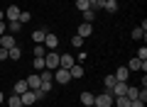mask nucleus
I'll use <instances>...</instances> for the list:
<instances>
[{
  "instance_id": "nucleus-3",
  "label": "nucleus",
  "mask_w": 147,
  "mask_h": 107,
  "mask_svg": "<svg viewBox=\"0 0 147 107\" xmlns=\"http://www.w3.org/2000/svg\"><path fill=\"white\" fill-rule=\"evenodd\" d=\"M44 68H49V71H57L59 68V54L57 51H49L44 56Z\"/></svg>"
},
{
  "instance_id": "nucleus-36",
  "label": "nucleus",
  "mask_w": 147,
  "mask_h": 107,
  "mask_svg": "<svg viewBox=\"0 0 147 107\" xmlns=\"http://www.w3.org/2000/svg\"><path fill=\"white\" fill-rule=\"evenodd\" d=\"M3 102H5V92L0 90V105H3Z\"/></svg>"
},
{
  "instance_id": "nucleus-25",
  "label": "nucleus",
  "mask_w": 147,
  "mask_h": 107,
  "mask_svg": "<svg viewBox=\"0 0 147 107\" xmlns=\"http://www.w3.org/2000/svg\"><path fill=\"white\" fill-rule=\"evenodd\" d=\"M140 68H142V61H140V58H132V61L130 63H127V71H140Z\"/></svg>"
},
{
  "instance_id": "nucleus-4",
  "label": "nucleus",
  "mask_w": 147,
  "mask_h": 107,
  "mask_svg": "<svg viewBox=\"0 0 147 107\" xmlns=\"http://www.w3.org/2000/svg\"><path fill=\"white\" fill-rule=\"evenodd\" d=\"M12 46H17V41H15V37H12V34H3V37H0V49L10 51Z\"/></svg>"
},
{
  "instance_id": "nucleus-8",
  "label": "nucleus",
  "mask_w": 147,
  "mask_h": 107,
  "mask_svg": "<svg viewBox=\"0 0 147 107\" xmlns=\"http://www.w3.org/2000/svg\"><path fill=\"white\" fill-rule=\"evenodd\" d=\"M74 63H76V58H74L71 54H59V66L61 68H71Z\"/></svg>"
},
{
  "instance_id": "nucleus-19",
  "label": "nucleus",
  "mask_w": 147,
  "mask_h": 107,
  "mask_svg": "<svg viewBox=\"0 0 147 107\" xmlns=\"http://www.w3.org/2000/svg\"><path fill=\"white\" fill-rule=\"evenodd\" d=\"M7 107H22V100H20L17 92H12V95L7 97Z\"/></svg>"
},
{
  "instance_id": "nucleus-33",
  "label": "nucleus",
  "mask_w": 147,
  "mask_h": 107,
  "mask_svg": "<svg viewBox=\"0 0 147 107\" xmlns=\"http://www.w3.org/2000/svg\"><path fill=\"white\" fill-rule=\"evenodd\" d=\"M39 90H42V92H52V83H44V80H42V85H39Z\"/></svg>"
},
{
  "instance_id": "nucleus-18",
  "label": "nucleus",
  "mask_w": 147,
  "mask_h": 107,
  "mask_svg": "<svg viewBox=\"0 0 147 107\" xmlns=\"http://www.w3.org/2000/svg\"><path fill=\"white\" fill-rule=\"evenodd\" d=\"M93 92H81V105H86V107H93Z\"/></svg>"
},
{
  "instance_id": "nucleus-31",
  "label": "nucleus",
  "mask_w": 147,
  "mask_h": 107,
  "mask_svg": "<svg viewBox=\"0 0 147 107\" xmlns=\"http://www.w3.org/2000/svg\"><path fill=\"white\" fill-rule=\"evenodd\" d=\"M137 58H140V61H147V46H145V44L137 49Z\"/></svg>"
},
{
  "instance_id": "nucleus-13",
  "label": "nucleus",
  "mask_w": 147,
  "mask_h": 107,
  "mask_svg": "<svg viewBox=\"0 0 147 107\" xmlns=\"http://www.w3.org/2000/svg\"><path fill=\"white\" fill-rule=\"evenodd\" d=\"M103 12H108V15L118 12V0H103Z\"/></svg>"
},
{
  "instance_id": "nucleus-5",
  "label": "nucleus",
  "mask_w": 147,
  "mask_h": 107,
  "mask_svg": "<svg viewBox=\"0 0 147 107\" xmlns=\"http://www.w3.org/2000/svg\"><path fill=\"white\" fill-rule=\"evenodd\" d=\"M125 92H127V83H120V80H118L115 85L110 88V95H113V97H123Z\"/></svg>"
},
{
  "instance_id": "nucleus-2",
  "label": "nucleus",
  "mask_w": 147,
  "mask_h": 107,
  "mask_svg": "<svg viewBox=\"0 0 147 107\" xmlns=\"http://www.w3.org/2000/svg\"><path fill=\"white\" fill-rule=\"evenodd\" d=\"M54 80H57L59 85H66V83H71V73H69V68H61V66H59L57 71H54Z\"/></svg>"
},
{
  "instance_id": "nucleus-7",
  "label": "nucleus",
  "mask_w": 147,
  "mask_h": 107,
  "mask_svg": "<svg viewBox=\"0 0 147 107\" xmlns=\"http://www.w3.org/2000/svg\"><path fill=\"white\" fill-rule=\"evenodd\" d=\"M25 80H27V88H30V90H37V88L42 85V78H39V71H37V73H32V76H30V78H25Z\"/></svg>"
},
{
  "instance_id": "nucleus-6",
  "label": "nucleus",
  "mask_w": 147,
  "mask_h": 107,
  "mask_svg": "<svg viewBox=\"0 0 147 107\" xmlns=\"http://www.w3.org/2000/svg\"><path fill=\"white\" fill-rule=\"evenodd\" d=\"M20 7H17V5H10V7H7V10H5V22H15L17 20V17H20Z\"/></svg>"
},
{
  "instance_id": "nucleus-1",
  "label": "nucleus",
  "mask_w": 147,
  "mask_h": 107,
  "mask_svg": "<svg viewBox=\"0 0 147 107\" xmlns=\"http://www.w3.org/2000/svg\"><path fill=\"white\" fill-rule=\"evenodd\" d=\"M113 100H115V97L105 90V92H100V95L93 97V107H113Z\"/></svg>"
},
{
  "instance_id": "nucleus-35",
  "label": "nucleus",
  "mask_w": 147,
  "mask_h": 107,
  "mask_svg": "<svg viewBox=\"0 0 147 107\" xmlns=\"http://www.w3.org/2000/svg\"><path fill=\"white\" fill-rule=\"evenodd\" d=\"M5 58H7V51H5V49H0V61H5Z\"/></svg>"
},
{
  "instance_id": "nucleus-12",
  "label": "nucleus",
  "mask_w": 147,
  "mask_h": 107,
  "mask_svg": "<svg viewBox=\"0 0 147 107\" xmlns=\"http://www.w3.org/2000/svg\"><path fill=\"white\" fill-rule=\"evenodd\" d=\"M113 76H115V80H120V83H127V78H130V71H127L125 66H120L115 73H113Z\"/></svg>"
},
{
  "instance_id": "nucleus-34",
  "label": "nucleus",
  "mask_w": 147,
  "mask_h": 107,
  "mask_svg": "<svg viewBox=\"0 0 147 107\" xmlns=\"http://www.w3.org/2000/svg\"><path fill=\"white\" fill-rule=\"evenodd\" d=\"M7 34V22H0V37Z\"/></svg>"
},
{
  "instance_id": "nucleus-20",
  "label": "nucleus",
  "mask_w": 147,
  "mask_h": 107,
  "mask_svg": "<svg viewBox=\"0 0 147 107\" xmlns=\"http://www.w3.org/2000/svg\"><path fill=\"white\" fill-rule=\"evenodd\" d=\"M137 95H140V88L127 85V92H125V97H127V100H137Z\"/></svg>"
},
{
  "instance_id": "nucleus-21",
  "label": "nucleus",
  "mask_w": 147,
  "mask_h": 107,
  "mask_svg": "<svg viewBox=\"0 0 147 107\" xmlns=\"http://www.w3.org/2000/svg\"><path fill=\"white\" fill-rule=\"evenodd\" d=\"M17 32H22V25L20 22H7V34H17Z\"/></svg>"
},
{
  "instance_id": "nucleus-30",
  "label": "nucleus",
  "mask_w": 147,
  "mask_h": 107,
  "mask_svg": "<svg viewBox=\"0 0 147 107\" xmlns=\"http://www.w3.org/2000/svg\"><path fill=\"white\" fill-rule=\"evenodd\" d=\"M30 20H32V15H30V12H20V17H17V22H20L22 27H25V25H27Z\"/></svg>"
},
{
  "instance_id": "nucleus-26",
  "label": "nucleus",
  "mask_w": 147,
  "mask_h": 107,
  "mask_svg": "<svg viewBox=\"0 0 147 107\" xmlns=\"http://www.w3.org/2000/svg\"><path fill=\"white\" fill-rule=\"evenodd\" d=\"M32 66H34V71H44V56H34Z\"/></svg>"
},
{
  "instance_id": "nucleus-27",
  "label": "nucleus",
  "mask_w": 147,
  "mask_h": 107,
  "mask_svg": "<svg viewBox=\"0 0 147 107\" xmlns=\"http://www.w3.org/2000/svg\"><path fill=\"white\" fill-rule=\"evenodd\" d=\"M71 46H74V49H81V46H84V37L74 34V37H71Z\"/></svg>"
},
{
  "instance_id": "nucleus-28",
  "label": "nucleus",
  "mask_w": 147,
  "mask_h": 107,
  "mask_svg": "<svg viewBox=\"0 0 147 107\" xmlns=\"http://www.w3.org/2000/svg\"><path fill=\"white\" fill-rule=\"evenodd\" d=\"M93 20H96V10H86V12H84V22L93 25Z\"/></svg>"
},
{
  "instance_id": "nucleus-16",
  "label": "nucleus",
  "mask_w": 147,
  "mask_h": 107,
  "mask_svg": "<svg viewBox=\"0 0 147 107\" xmlns=\"http://www.w3.org/2000/svg\"><path fill=\"white\" fill-rule=\"evenodd\" d=\"M7 58H12V61H20V58H22V49H20V46H12V49L7 51Z\"/></svg>"
},
{
  "instance_id": "nucleus-23",
  "label": "nucleus",
  "mask_w": 147,
  "mask_h": 107,
  "mask_svg": "<svg viewBox=\"0 0 147 107\" xmlns=\"http://www.w3.org/2000/svg\"><path fill=\"white\" fill-rule=\"evenodd\" d=\"M39 78H42L44 83H52V80H54V71H49V68H44V71H39Z\"/></svg>"
},
{
  "instance_id": "nucleus-32",
  "label": "nucleus",
  "mask_w": 147,
  "mask_h": 107,
  "mask_svg": "<svg viewBox=\"0 0 147 107\" xmlns=\"http://www.w3.org/2000/svg\"><path fill=\"white\" fill-rule=\"evenodd\" d=\"M34 56H47V51H44V46L42 44H34V51H32Z\"/></svg>"
},
{
  "instance_id": "nucleus-29",
  "label": "nucleus",
  "mask_w": 147,
  "mask_h": 107,
  "mask_svg": "<svg viewBox=\"0 0 147 107\" xmlns=\"http://www.w3.org/2000/svg\"><path fill=\"white\" fill-rule=\"evenodd\" d=\"M76 7H79L81 12H86V10H91V3L88 0H76Z\"/></svg>"
},
{
  "instance_id": "nucleus-11",
  "label": "nucleus",
  "mask_w": 147,
  "mask_h": 107,
  "mask_svg": "<svg viewBox=\"0 0 147 107\" xmlns=\"http://www.w3.org/2000/svg\"><path fill=\"white\" fill-rule=\"evenodd\" d=\"M76 34L84 37V39H86V37H91V34H93V25H88V22H81V25H79V32H76Z\"/></svg>"
},
{
  "instance_id": "nucleus-17",
  "label": "nucleus",
  "mask_w": 147,
  "mask_h": 107,
  "mask_svg": "<svg viewBox=\"0 0 147 107\" xmlns=\"http://www.w3.org/2000/svg\"><path fill=\"white\" fill-rule=\"evenodd\" d=\"M44 37H47V32H44V29L32 32V41H34V44H44Z\"/></svg>"
},
{
  "instance_id": "nucleus-37",
  "label": "nucleus",
  "mask_w": 147,
  "mask_h": 107,
  "mask_svg": "<svg viewBox=\"0 0 147 107\" xmlns=\"http://www.w3.org/2000/svg\"><path fill=\"white\" fill-rule=\"evenodd\" d=\"M0 22H5V10H0Z\"/></svg>"
},
{
  "instance_id": "nucleus-24",
  "label": "nucleus",
  "mask_w": 147,
  "mask_h": 107,
  "mask_svg": "<svg viewBox=\"0 0 147 107\" xmlns=\"http://www.w3.org/2000/svg\"><path fill=\"white\" fill-rule=\"evenodd\" d=\"M115 83H118V80H115V76H113V73H110V76H105V78H103V85H105V90H108V92H110V88L115 85Z\"/></svg>"
},
{
  "instance_id": "nucleus-15",
  "label": "nucleus",
  "mask_w": 147,
  "mask_h": 107,
  "mask_svg": "<svg viewBox=\"0 0 147 107\" xmlns=\"http://www.w3.org/2000/svg\"><path fill=\"white\" fill-rule=\"evenodd\" d=\"M25 90H30V88H27V80H25V78H22V80H15V85H12V92L22 95Z\"/></svg>"
},
{
  "instance_id": "nucleus-9",
  "label": "nucleus",
  "mask_w": 147,
  "mask_h": 107,
  "mask_svg": "<svg viewBox=\"0 0 147 107\" xmlns=\"http://www.w3.org/2000/svg\"><path fill=\"white\" fill-rule=\"evenodd\" d=\"M20 100H22V107H30V105H34V102H37V97H34V92H32V90H25L20 95Z\"/></svg>"
},
{
  "instance_id": "nucleus-38",
  "label": "nucleus",
  "mask_w": 147,
  "mask_h": 107,
  "mask_svg": "<svg viewBox=\"0 0 147 107\" xmlns=\"http://www.w3.org/2000/svg\"><path fill=\"white\" fill-rule=\"evenodd\" d=\"M88 3H91V5H93V3H98V0H88Z\"/></svg>"
},
{
  "instance_id": "nucleus-22",
  "label": "nucleus",
  "mask_w": 147,
  "mask_h": 107,
  "mask_svg": "<svg viewBox=\"0 0 147 107\" xmlns=\"http://www.w3.org/2000/svg\"><path fill=\"white\" fill-rule=\"evenodd\" d=\"M132 39H135V41H145V37H147V32H142L140 29V27H135V29H132Z\"/></svg>"
},
{
  "instance_id": "nucleus-10",
  "label": "nucleus",
  "mask_w": 147,
  "mask_h": 107,
  "mask_svg": "<svg viewBox=\"0 0 147 107\" xmlns=\"http://www.w3.org/2000/svg\"><path fill=\"white\" fill-rule=\"evenodd\" d=\"M44 46H47L49 51H54V49L59 46V37H57V34H49V32H47V37H44Z\"/></svg>"
},
{
  "instance_id": "nucleus-14",
  "label": "nucleus",
  "mask_w": 147,
  "mask_h": 107,
  "mask_svg": "<svg viewBox=\"0 0 147 107\" xmlns=\"http://www.w3.org/2000/svg\"><path fill=\"white\" fill-rule=\"evenodd\" d=\"M69 73H71V80L74 78H84V66H81V63H74V66L69 68Z\"/></svg>"
}]
</instances>
